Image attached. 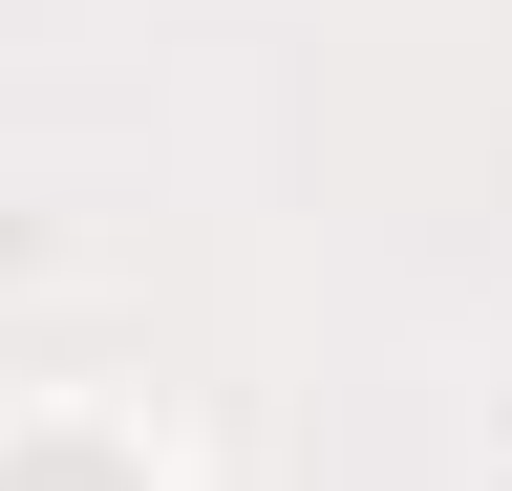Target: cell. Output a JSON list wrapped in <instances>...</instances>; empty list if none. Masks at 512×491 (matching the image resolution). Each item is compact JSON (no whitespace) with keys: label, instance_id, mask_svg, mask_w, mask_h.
Masks as SVG:
<instances>
[{"label":"cell","instance_id":"6da1fadb","mask_svg":"<svg viewBox=\"0 0 512 491\" xmlns=\"http://www.w3.org/2000/svg\"><path fill=\"white\" fill-rule=\"evenodd\" d=\"M0 491H171V470L128 449V427H86V406H64V427H0Z\"/></svg>","mask_w":512,"mask_h":491}]
</instances>
